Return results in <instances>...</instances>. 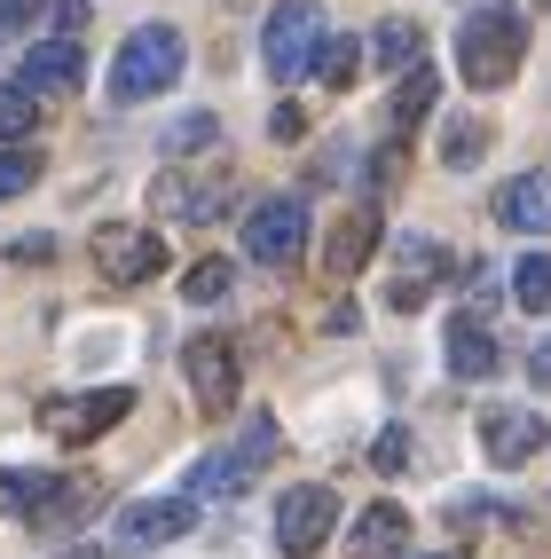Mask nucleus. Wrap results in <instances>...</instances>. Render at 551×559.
Masks as SVG:
<instances>
[{"label":"nucleus","instance_id":"1","mask_svg":"<svg viewBox=\"0 0 551 559\" xmlns=\"http://www.w3.org/2000/svg\"><path fill=\"white\" fill-rule=\"evenodd\" d=\"M181 63H190V48H181V32L173 24H142L127 32V48L119 63H110V103H151L181 80Z\"/></svg>","mask_w":551,"mask_h":559},{"label":"nucleus","instance_id":"2","mask_svg":"<svg viewBox=\"0 0 551 559\" xmlns=\"http://www.w3.org/2000/svg\"><path fill=\"white\" fill-rule=\"evenodd\" d=\"M520 63H528V24L520 16H504V9L465 16V32H457V80L465 87H504Z\"/></svg>","mask_w":551,"mask_h":559},{"label":"nucleus","instance_id":"3","mask_svg":"<svg viewBox=\"0 0 551 559\" xmlns=\"http://www.w3.org/2000/svg\"><path fill=\"white\" fill-rule=\"evenodd\" d=\"M315 40H323V9H315V0H276L268 24H261L268 80H300V71L315 63Z\"/></svg>","mask_w":551,"mask_h":559},{"label":"nucleus","instance_id":"4","mask_svg":"<svg viewBox=\"0 0 551 559\" xmlns=\"http://www.w3.org/2000/svg\"><path fill=\"white\" fill-rule=\"evenodd\" d=\"M331 520H339V489H323V480H300V489L276 497V551L284 559H315Z\"/></svg>","mask_w":551,"mask_h":559},{"label":"nucleus","instance_id":"5","mask_svg":"<svg viewBox=\"0 0 551 559\" xmlns=\"http://www.w3.org/2000/svg\"><path fill=\"white\" fill-rule=\"evenodd\" d=\"M450 284V252H441L433 237H418V229H402L394 237V276H386V308L394 316H418L433 292Z\"/></svg>","mask_w":551,"mask_h":559},{"label":"nucleus","instance_id":"6","mask_svg":"<svg viewBox=\"0 0 551 559\" xmlns=\"http://www.w3.org/2000/svg\"><path fill=\"white\" fill-rule=\"evenodd\" d=\"M244 252L261 260V269H291V260L308 252V205L300 198H261L244 213Z\"/></svg>","mask_w":551,"mask_h":559},{"label":"nucleus","instance_id":"7","mask_svg":"<svg viewBox=\"0 0 551 559\" xmlns=\"http://www.w3.org/2000/svg\"><path fill=\"white\" fill-rule=\"evenodd\" d=\"M276 441H284V433H276V418H252L237 450H213V457L190 473V497H237L244 480H252V473H261V465L276 457Z\"/></svg>","mask_w":551,"mask_h":559},{"label":"nucleus","instance_id":"8","mask_svg":"<svg viewBox=\"0 0 551 559\" xmlns=\"http://www.w3.org/2000/svg\"><path fill=\"white\" fill-rule=\"evenodd\" d=\"M190 528H197V497H134V504H119V520H110V536H119L127 551L181 544Z\"/></svg>","mask_w":551,"mask_h":559},{"label":"nucleus","instance_id":"9","mask_svg":"<svg viewBox=\"0 0 551 559\" xmlns=\"http://www.w3.org/2000/svg\"><path fill=\"white\" fill-rule=\"evenodd\" d=\"M134 409V394L127 386H95V394H56V402H40V426L56 433V441H95V433H110Z\"/></svg>","mask_w":551,"mask_h":559},{"label":"nucleus","instance_id":"10","mask_svg":"<svg viewBox=\"0 0 551 559\" xmlns=\"http://www.w3.org/2000/svg\"><path fill=\"white\" fill-rule=\"evenodd\" d=\"M95 269H103V284H151L166 269V245L151 229H134V221H103L95 229Z\"/></svg>","mask_w":551,"mask_h":559},{"label":"nucleus","instance_id":"11","mask_svg":"<svg viewBox=\"0 0 551 559\" xmlns=\"http://www.w3.org/2000/svg\"><path fill=\"white\" fill-rule=\"evenodd\" d=\"M181 379H190V394H197L205 418H229V409H237V347L205 331V340L181 347Z\"/></svg>","mask_w":551,"mask_h":559},{"label":"nucleus","instance_id":"12","mask_svg":"<svg viewBox=\"0 0 551 559\" xmlns=\"http://www.w3.org/2000/svg\"><path fill=\"white\" fill-rule=\"evenodd\" d=\"M481 450H489V465H528V457H543L551 450V418H536V409H512V402H496V409H481Z\"/></svg>","mask_w":551,"mask_h":559},{"label":"nucleus","instance_id":"13","mask_svg":"<svg viewBox=\"0 0 551 559\" xmlns=\"http://www.w3.org/2000/svg\"><path fill=\"white\" fill-rule=\"evenodd\" d=\"M87 80V56H80V40H40L24 56V71H16V87H32V95H71Z\"/></svg>","mask_w":551,"mask_h":559},{"label":"nucleus","instance_id":"14","mask_svg":"<svg viewBox=\"0 0 551 559\" xmlns=\"http://www.w3.org/2000/svg\"><path fill=\"white\" fill-rule=\"evenodd\" d=\"M151 205H158L166 221H213L220 205H229V181H220V174H205V181H190V174H158Z\"/></svg>","mask_w":551,"mask_h":559},{"label":"nucleus","instance_id":"15","mask_svg":"<svg viewBox=\"0 0 551 559\" xmlns=\"http://www.w3.org/2000/svg\"><path fill=\"white\" fill-rule=\"evenodd\" d=\"M496 221L504 229H551V166H536V174H520V181H504L496 190Z\"/></svg>","mask_w":551,"mask_h":559},{"label":"nucleus","instance_id":"16","mask_svg":"<svg viewBox=\"0 0 551 559\" xmlns=\"http://www.w3.org/2000/svg\"><path fill=\"white\" fill-rule=\"evenodd\" d=\"M441 347H450V379H472V386H481V379H496V370H504V355H496V340H489V323H472V316H457Z\"/></svg>","mask_w":551,"mask_h":559},{"label":"nucleus","instance_id":"17","mask_svg":"<svg viewBox=\"0 0 551 559\" xmlns=\"http://www.w3.org/2000/svg\"><path fill=\"white\" fill-rule=\"evenodd\" d=\"M402 544H410V512H402V504H371L355 520V536H347V559H394Z\"/></svg>","mask_w":551,"mask_h":559},{"label":"nucleus","instance_id":"18","mask_svg":"<svg viewBox=\"0 0 551 559\" xmlns=\"http://www.w3.org/2000/svg\"><path fill=\"white\" fill-rule=\"evenodd\" d=\"M371 252H379V213H371V205H355V213L339 221V229H331V245H323V269H331V276H355Z\"/></svg>","mask_w":551,"mask_h":559},{"label":"nucleus","instance_id":"19","mask_svg":"<svg viewBox=\"0 0 551 559\" xmlns=\"http://www.w3.org/2000/svg\"><path fill=\"white\" fill-rule=\"evenodd\" d=\"M56 497V473H40V465H9L0 473V512H40Z\"/></svg>","mask_w":551,"mask_h":559},{"label":"nucleus","instance_id":"20","mask_svg":"<svg viewBox=\"0 0 551 559\" xmlns=\"http://www.w3.org/2000/svg\"><path fill=\"white\" fill-rule=\"evenodd\" d=\"M418 48H426V32H418L410 16H386V24H379V40H371L379 71H410V63H418Z\"/></svg>","mask_w":551,"mask_h":559},{"label":"nucleus","instance_id":"21","mask_svg":"<svg viewBox=\"0 0 551 559\" xmlns=\"http://www.w3.org/2000/svg\"><path fill=\"white\" fill-rule=\"evenodd\" d=\"M308 71H315L323 87H347L355 71H362V48L347 40V32H323V40H315V63H308Z\"/></svg>","mask_w":551,"mask_h":559},{"label":"nucleus","instance_id":"22","mask_svg":"<svg viewBox=\"0 0 551 559\" xmlns=\"http://www.w3.org/2000/svg\"><path fill=\"white\" fill-rule=\"evenodd\" d=\"M229 292H237V269H229V260H197V269L181 276V300H190V308H220Z\"/></svg>","mask_w":551,"mask_h":559},{"label":"nucleus","instance_id":"23","mask_svg":"<svg viewBox=\"0 0 551 559\" xmlns=\"http://www.w3.org/2000/svg\"><path fill=\"white\" fill-rule=\"evenodd\" d=\"M512 300H520L528 316H543V308H551V252H528L520 269H512Z\"/></svg>","mask_w":551,"mask_h":559},{"label":"nucleus","instance_id":"24","mask_svg":"<svg viewBox=\"0 0 551 559\" xmlns=\"http://www.w3.org/2000/svg\"><path fill=\"white\" fill-rule=\"evenodd\" d=\"M32 127H40V103H32V87L0 80V142H24Z\"/></svg>","mask_w":551,"mask_h":559},{"label":"nucleus","instance_id":"25","mask_svg":"<svg viewBox=\"0 0 551 559\" xmlns=\"http://www.w3.org/2000/svg\"><path fill=\"white\" fill-rule=\"evenodd\" d=\"M426 110H433V71H426V63H410V80L394 87V127L410 134V127L426 119Z\"/></svg>","mask_w":551,"mask_h":559},{"label":"nucleus","instance_id":"26","mask_svg":"<svg viewBox=\"0 0 551 559\" xmlns=\"http://www.w3.org/2000/svg\"><path fill=\"white\" fill-rule=\"evenodd\" d=\"M32 181H40V151H16V142H0V198H24Z\"/></svg>","mask_w":551,"mask_h":559},{"label":"nucleus","instance_id":"27","mask_svg":"<svg viewBox=\"0 0 551 559\" xmlns=\"http://www.w3.org/2000/svg\"><path fill=\"white\" fill-rule=\"evenodd\" d=\"M481 151H489V127H481V119H465V127L441 134V158H450V166H472Z\"/></svg>","mask_w":551,"mask_h":559},{"label":"nucleus","instance_id":"28","mask_svg":"<svg viewBox=\"0 0 551 559\" xmlns=\"http://www.w3.org/2000/svg\"><path fill=\"white\" fill-rule=\"evenodd\" d=\"M205 142H213V119H205V110H197V119H181V127L166 134V151L181 158V151H205Z\"/></svg>","mask_w":551,"mask_h":559},{"label":"nucleus","instance_id":"29","mask_svg":"<svg viewBox=\"0 0 551 559\" xmlns=\"http://www.w3.org/2000/svg\"><path fill=\"white\" fill-rule=\"evenodd\" d=\"M371 457H379V473H402V465H410V433H402V426H386Z\"/></svg>","mask_w":551,"mask_h":559},{"label":"nucleus","instance_id":"30","mask_svg":"<svg viewBox=\"0 0 551 559\" xmlns=\"http://www.w3.org/2000/svg\"><path fill=\"white\" fill-rule=\"evenodd\" d=\"M32 9H40V0H0V40H24Z\"/></svg>","mask_w":551,"mask_h":559},{"label":"nucleus","instance_id":"31","mask_svg":"<svg viewBox=\"0 0 551 559\" xmlns=\"http://www.w3.org/2000/svg\"><path fill=\"white\" fill-rule=\"evenodd\" d=\"M528 379H536V386H551V340H543V347L528 355Z\"/></svg>","mask_w":551,"mask_h":559},{"label":"nucleus","instance_id":"32","mask_svg":"<svg viewBox=\"0 0 551 559\" xmlns=\"http://www.w3.org/2000/svg\"><path fill=\"white\" fill-rule=\"evenodd\" d=\"M63 559H103V551H95V544H80V551H63Z\"/></svg>","mask_w":551,"mask_h":559},{"label":"nucleus","instance_id":"33","mask_svg":"<svg viewBox=\"0 0 551 559\" xmlns=\"http://www.w3.org/2000/svg\"><path fill=\"white\" fill-rule=\"evenodd\" d=\"M426 559H465V551H426Z\"/></svg>","mask_w":551,"mask_h":559}]
</instances>
